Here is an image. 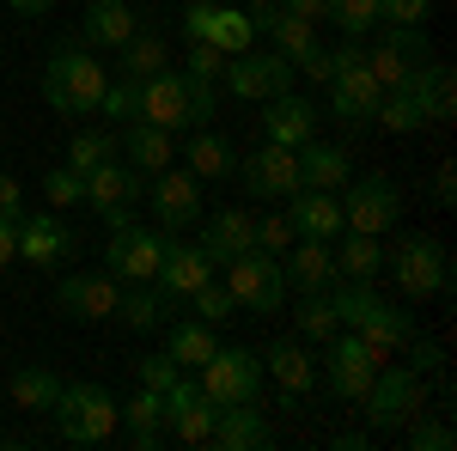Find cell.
Listing matches in <instances>:
<instances>
[{"mask_svg":"<svg viewBox=\"0 0 457 451\" xmlns=\"http://www.w3.org/2000/svg\"><path fill=\"white\" fill-rule=\"evenodd\" d=\"M329 299H336V323H342V330H353L360 342L372 347V360H396L403 347L415 342V323H409V312H396L390 299H378V287H372V280L329 287Z\"/></svg>","mask_w":457,"mask_h":451,"instance_id":"1","label":"cell"},{"mask_svg":"<svg viewBox=\"0 0 457 451\" xmlns=\"http://www.w3.org/2000/svg\"><path fill=\"white\" fill-rule=\"evenodd\" d=\"M213 116V86L189 79L183 68H159L141 79V110L135 122H153L165 135H189V129H208Z\"/></svg>","mask_w":457,"mask_h":451,"instance_id":"2","label":"cell"},{"mask_svg":"<svg viewBox=\"0 0 457 451\" xmlns=\"http://www.w3.org/2000/svg\"><path fill=\"white\" fill-rule=\"evenodd\" d=\"M104 86H110V68L92 49H79V43L55 49L49 68H43V98H49V110H62V116H92L98 98H104Z\"/></svg>","mask_w":457,"mask_h":451,"instance_id":"3","label":"cell"},{"mask_svg":"<svg viewBox=\"0 0 457 451\" xmlns=\"http://www.w3.org/2000/svg\"><path fill=\"white\" fill-rule=\"evenodd\" d=\"M49 415H55L68 446H110L116 427H122V403L110 397L104 384H62Z\"/></svg>","mask_w":457,"mask_h":451,"instance_id":"4","label":"cell"},{"mask_svg":"<svg viewBox=\"0 0 457 451\" xmlns=\"http://www.w3.org/2000/svg\"><path fill=\"white\" fill-rule=\"evenodd\" d=\"M329 62H336V73H329V116H336V122H348V129H366V122L378 116L385 86H378L372 68H366L360 37H348L342 49H329Z\"/></svg>","mask_w":457,"mask_h":451,"instance_id":"5","label":"cell"},{"mask_svg":"<svg viewBox=\"0 0 457 451\" xmlns=\"http://www.w3.org/2000/svg\"><path fill=\"white\" fill-rule=\"evenodd\" d=\"M385 269L403 287V299H439L452 287V256H445V244L427 238V232H403L396 250L385 256Z\"/></svg>","mask_w":457,"mask_h":451,"instance_id":"6","label":"cell"},{"mask_svg":"<svg viewBox=\"0 0 457 451\" xmlns=\"http://www.w3.org/2000/svg\"><path fill=\"white\" fill-rule=\"evenodd\" d=\"M360 403H366V421H372V433H396V427H403L409 415H421V409H427L421 372H415V366H378Z\"/></svg>","mask_w":457,"mask_h":451,"instance_id":"7","label":"cell"},{"mask_svg":"<svg viewBox=\"0 0 457 451\" xmlns=\"http://www.w3.org/2000/svg\"><path fill=\"white\" fill-rule=\"evenodd\" d=\"M226 287H232V299H238V312H281L287 269H281L275 250H256V244H250L245 256L226 263Z\"/></svg>","mask_w":457,"mask_h":451,"instance_id":"8","label":"cell"},{"mask_svg":"<svg viewBox=\"0 0 457 451\" xmlns=\"http://www.w3.org/2000/svg\"><path fill=\"white\" fill-rule=\"evenodd\" d=\"M348 196H342V232H390L396 220H403V196H396V183L385 171H366V177H348L342 183Z\"/></svg>","mask_w":457,"mask_h":451,"instance_id":"9","label":"cell"},{"mask_svg":"<svg viewBox=\"0 0 457 451\" xmlns=\"http://www.w3.org/2000/svg\"><path fill=\"white\" fill-rule=\"evenodd\" d=\"M141 196H146V177L135 171L122 153L86 171V208L98 213L104 226H129V213H135V202H141Z\"/></svg>","mask_w":457,"mask_h":451,"instance_id":"10","label":"cell"},{"mask_svg":"<svg viewBox=\"0 0 457 451\" xmlns=\"http://www.w3.org/2000/svg\"><path fill=\"white\" fill-rule=\"evenodd\" d=\"M195 372H202L195 384L213 403H256L262 397V354H250V347H213Z\"/></svg>","mask_w":457,"mask_h":451,"instance_id":"11","label":"cell"},{"mask_svg":"<svg viewBox=\"0 0 457 451\" xmlns=\"http://www.w3.org/2000/svg\"><path fill=\"white\" fill-rule=\"evenodd\" d=\"M378 366H385V360H372V347L360 342L353 330H336V336L323 342V366H317V379L329 384V390H336L342 403H360Z\"/></svg>","mask_w":457,"mask_h":451,"instance_id":"12","label":"cell"},{"mask_svg":"<svg viewBox=\"0 0 457 451\" xmlns=\"http://www.w3.org/2000/svg\"><path fill=\"white\" fill-rule=\"evenodd\" d=\"M433 62V49H427V25H390L378 43H372V55H366V68H372V79L378 86H409L415 73Z\"/></svg>","mask_w":457,"mask_h":451,"instance_id":"13","label":"cell"},{"mask_svg":"<svg viewBox=\"0 0 457 451\" xmlns=\"http://www.w3.org/2000/svg\"><path fill=\"white\" fill-rule=\"evenodd\" d=\"M226 92L232 98H250V104H262V98H275V92H287L293 86V62L287 55H275V49H238V55H226Z\"/></svg>","mask_w":457,"mask_h":451,"instance_id":"14","label":"cell"},{"mask_svg":"<svg viewBox=\"0 0 457 451\" xmlns=\"http://www.w3.org/2000/svg\"><path fill=\"white\" fill-rule=\"evenodd\" d=\"M183 37H189V43H213V49H226V55H238V49L256 43V25H250L245 6L195 0V6H183Z\"/></svg>","mask_w":457,"mask_h":451,"instance_id":"15","label":"cell"},{"mask_svg":"<svg viewBox=\"0 0 457 451\" xmlns=\"http://www.w3.org/2000/svg\"><path fill=\"white\" fill-rule=\"evenodd\" d=\"M213 415H220V403H213L189 372H177L171 390H165V427H171L165 439H177V446H208Z\"/></svg>","mask_w":457,"mask_h":451,"instance_id":"16","label":"cell"},{"mask_svg":"<svg viewBox=\"0 0 457 451\" xmlns=\"http://www.w3.org/2000/svg\"><path fill=\"white\" fill-rule=\"evenodd\" d=\"M159 256H165V232H153V226H110L104 269L122 280V287H129V280H153L159 275Z\"/></svg>","mask_w":457,"mask_h":451,"instance_id":"17","label":"cell"},{"mask_svg":"<svg viewBox=\"0 0 457 451\" xmlns=\"http://www.w3.org/2000/svg\"><path fill=\"white\" fill-rule=\"evenodd\" d=\"M238 183H245L256 202H287V196L305 189L299 153H293V146H262L256 159H238Z\"/></svg>","mask_w":457,"mask_h":451,"instance_id":"18","label":"cell"},{"mask_svg":"<svg viewBox=\"0 0 457 451\" xmlns=\"http://www.w3.org/2000/svg\"><path fill=\"white\" fill-rule=\"evenodd\" d=\"M55 305H62L68 317H79V323H104V317H116V305H122V280L110 275V269L68 275L62 287H55Z\"/></svg>","mask_w":457,"mask_h":451,"instance_id":"19","label":"cell"},{"mask_svg":"<svg viewBox=\"0 0 457 451\" xmlns=\"http://www.w3.org/2000/svg\"><path fill=\"white\" fill-rule=\"evenodd\" d=\"M73 250H79V238H73V226L55 208L19 220V256L31 269H62V263H73Z\"/></svg>","mask_w":457,"mask_h":451,"instance_id":"20","label":"cell"},{"mask_svg":"<svg viewBox=\"0 0 457 451\" xmlns=\"http://www.w3.org/2000/svg\"><path fill=\"white\" fill-rule=\"evenodd\" d=\"M146 196H153V208L165 220V232H183V226L202 220V177L183 171V165H165L159 177H146Z\"/></svg>","mask_w":457,"mask_h":451,"instance_id":"21","label":"cell"},{"mask_svg":"<svg viewBox=\"0 0 457 451\" xmlns=\"http://www.w3.org/2000/svg\"><path fill=\"white\" fill-rule=\"evenodd\" d=\"M202 280H213V263L202 244L177 238V232H165V256H159V275H153V287L165 293V299H189Z\"/></svg>","mask_w":457,"mask_h":451,"instance_id":"22","label":"cell"},{"mask_svg":"<svg viewBox=\"0 0 457 451\" xmlns=\"http://www.w3.org/2000/svg\"><path fill=\"white\" fill-rule=\"evenodd\" d=\"M262 135H269V146H305V140H317V104L312 98H299L293 86L287 92H275V98H262Z\"/></svg>","mask_w":457,"mask_h":451,"instance_id":"23","label":"cell"},{"mask_svg":"<svg viewBox=\"0 0 457 451\" xmlns=\"http://www.w3.org/2000/svg\"><path fill=\"white\" fill-rule=\"evenodd\" d=\"M208 446L213 451H262V446H275V427H269V415L256 403H220Z\"/></svg>","mask_w":457,"mask_h":451,"instance_id":"24","label":"cell"},{"mask_svg":"<svg viewBox=\"0 0 457 451\" xmlns=\"http://www.w3.org/2000/svg\"><path fill=\"white\" fill-rule=\"evenodd\" d=\"M287 269V287H299V293H329L336 287V250L329 238H293L281 256Z\"/></svg>","mask_w":457,"mask_h":451,"instance_id":"25","label":"cell"},{"mask_svg":"<svg viewBox=\"0 0 457 451\" xmlns=\"http://www.w3.org/2000/svg\"><path fill=\"white\" fill-rule=\"evenodd\" d=\"M116 153L141 177H159L165 165H177V135L153 129V122H122V129H116Z\"/></svg>","mask_w":457,"mask_h":451,"instance_id":"26","label":"cell"},{"mask_svg":"<svg viewBox=\"0 0 457 451\" xmlns=\"http://www.w3.org/2000/svg\"><path fill=\"white\" fill-rule=\"evenodd\" d=\"M202 250H208V263H232V256H245L250 244H256V213L245 208H220V213H202Z\"/></svg>","mask_w":457,"mask_h":451,"instance_id":"27","label":"cell"},{"mask_svg":"<svg viewBox=\"0 0 457 451\" xmlns=\"http://www.w3.org/2000/svg\"><path fill=\"white\" fill-rule=\"evenodd\" d=\"M135 31H141V13L129 0H92L79 13V43H92V49H122Z\"/></svg>","mask_w":457,"mask_h":451,"instance_id":"28","label":"cell"},{"mask_svg":"<svg viewBox=\"0 0 457 451\" xmlns=\"http://www.w3.org/2000/svg\"><path fill=\"white\" fill-rule=\"evenodd\" d=\"M287 220H293V232L299 238H342V196L336 189H299V196H287Z\"/></svg>","mask_w":457,"mask_h":451,"instance_id":"29","label":"cell"},{"mask_svg":"<svg viewBox=\"0 0 457 451\" xmlns=\"http://www.w3.org/2000/svg\"><path fill=\"white\" fill-rule=\"evenodd\" d=\"M262 379H275L287 397H305L317 384V360L305 354V342H269L262 347Z\"/></svg>","mask_w":457,"mask_h":451,"instance_id":"30","label":"cell"},{"mask_svg":"<svg viewBox=\"0 0 457 451\" xmlns=\"http://www.w3.org/2000/svg\"><path fill=\"white\" fill-rule=\"evenodd\" d=\"M183 171H195L202 183H226V177H238V153H232V140H220L213 129H189Z\"/></svg>","mask_w":457,"mask_h":451,"instance_id":"31","label":"cell"},{"mask_svg":"<svg viewBox=\"0 0 457 451\" xmlns=\"http://www.w3.org/2000/svg\"><path fill=\"white\" fill-rule=\"evenodd\" d=\"M329 250H336V275L342 280H378L385 275V244L372 238V232H342Z\"/></svg>","mask_w":457,"mask_h":451,"instance_id":"32","label":"cell"},{"mask_svg":"<svg viewBox=\"0 0 457 451\" xmlns=\"http://www.w3.org/2000/svg\"><path fill=\"white\" fill-rule=\"evenodd\" d=\"M299 177H305V189H342L353 177V159L342 146H323V140H305L299 146Z\"/></svg>","mask_w":457,"mask_h":451,"instance_id":"33","label":"cell"},{"mask_svg":"<svg viewBox=\"0 0 457 451\" xmlns=\"http://www.w3.org/2000/svg\"><path fill=\"white\" fill-rule=\"evenodd\" d=\"M213 347H220V336H213V323H202V317H177V323H165V354H171L183 372H195Z\"/></svg>","mask_w":457,"mask_h":451,"instance_id":"34","label":"cell"},{"mask_svg":"<svg viewBox=\"0 0 457 451\" xmlns=\"http://www.w3.org/2000/svg\"><path fill=\"white\" fill-rule=\"evenodd\" d=\"M122 415H129V439H135V451H159L165 446V397L159 390H135L129 403H122Z\"/></svg>","mask_w":457,"mask_h":451,"instance_id":"35","label":"cell"},{"mask_svg":"<svg viewBox=\"0 0 457 451\" xmlns=\"http://www.w3.org/2000/svg\"><path fill=\"white\" fill-rule=\"evenodd\" d=\"M372 122H378L385 135H421L433 116H427V104H421L415 86H390L385 98H378V116H372Z\"/></svg>","mask_w":457,"mask_h":451,"instance_id":"36","label":"cell"},{"mask_svg":"<svg viewBox=\"0 0 457 451\" xmlns=\"http://www.w3.org/2000/svg\"><path fill=\"white\" fill-rule=\"evenodd\" d=\"M165 305H171V299H165L153 280H129V287H122L116 317H122L129 330H141V336H146V330H159V323H165Z\"/></svg>","mask_w":457,"mask_h":451,"instance_id":"37","label":"cell"},{"mask_svg":"<svg viewBox=\"0 0 457 451\" xmlns=\"http://www.w3.org/2000/svg\"><path fill=\"white\" fill-rule=\"evenodd\" d=\"M116 55H122L116 68L129 73V79H146V73L171 68V43H165V37H159V31H146V25H141V31H135V37H129V43H122Z\"/></svg>","mask_w":457,"mask_h":451,"instance_id":"38","label":"cell"},{"mask_svg":"<svg viewBox=\"0 0 457 451\" xmlns=\"http://www.w3.org/2000/svg\"><path fill=\"white\" fill-rule=\"evenodd\" d=\"M12 409H31V415H49L55 409V397H62V379L55 372H43V366H25V372H12Z\"/></svg>","mask_w":457,"mask_h":451,"instance_id":"39","label":"cell"},{"mask_svg":"<svg viewBox=\"0 0 457 451\" xmlns=\"http://www.w3.org/2000/svg\"><path fill=\"white\" fill-rule=\"evenodd\" d=\"M409 86L421 92V104H427V116H433V122H445V116H452V68H445V62H427Z\"/></svg>","mask_w":457,"mask_h":451,"instance_id":"40","label":"cell"},{"mask_svg":"<svg viewBox=\"0 0 457 451\" xmlns=\"http://www.w3.org/2000/svg\"><path fill=\"white\" fill-rule=\"evenodd\" d=\"M104 159H116V129H79L68 140V165L79 177L92 171V165H104Z\"/></svg>","mask_w":457,"mask_h":451,"instance_id":"41","label":"cell"},{"mask_svg":"<svg viewBox=\"0 0 457 451\" xmlns=\"http://www.w3.org/2000/svg\"><path fill=\"white\" fill-rule=\"evenodd\" d=\"M135 110H141V79L116 73L104 86V98H98V116H104L110 129H122V122H135Z\"/></svg>","mask_w":457,"mask_h":451,"instance_id":"42","label":"cell"},{"mask_svg":"<svg viewBox=\"0 0 457 451\" xmlns=\"http://www.w3.org/2000/svg\"><path fill=\"white\" fill-rule=\"evenodd\" d=\"M43 202L55 213H73L86 202V177L73 171V165H49V171H43Z\"/></svg>","mask_w":457,"mask_h":451,"instance_id":"43","label":"cell"},{"mask_svg":"<svg viewBox=\"0 0 457 451\" xmlns=\"http://www.w3.org/2000/svg\"><path fill=\"white\" fill-rule=\"evenodd\" d=\"M299 336H305V342H329V336H336V330H342V323H336V299H329V293H305V305H299Z\"/></svg>","mask_w":457,"mask_h":451,"instance_id":"44","label":"cell"},{"mask_svg":"<svg viewBox=\"0 0 457 451\" xmlns=\"http://www.w3.org/2000/svg\"><path fill=\"white\" fill-rule=\"evenodd\" d=\"M385 19L378 0H329V25H342V37H366Z\"/></svg>","mask_w":457,"mask_h":451,"instance_id":"45","label":"cell"},{"mask_svg":"<svg viewBox=\"0 0 457 451\" xmlns=\"http://www.w3.org/2000/svg\"><path fill=\"white\" fill-rule=\"evenodd\" d=\"M189 305H195L202 323H226V317L238 312V299H232V287H226V280H202V287L189 293Z\"/></svg>","mask_w":457,"mask_h":451,"instance_id":"46","label":"cell"},{"mask_svg":"<svg viewBox=\"0 0 457 451\" xmlns=\"http://www.w3.org/2000/svg\"><path fill=\"white\" fill-rule=\"evenodd\" d=\"M409 427V451H452L457 446V433L445 427V421H427V415H409L403 421Z\"/></svg>","mask_w":457,"mask_h":451,"instance_id":"47","label":"cell"},{"mask_svg":"<svg viewBox=\"0 0 457 451\" xmlns=\"http://www.w3.org/2000/svg\"><path fill=\"white\" fill-rule=\"evenodd\" d=\"M183 73H189V79H202V86H220V73H226V49H213V43H189Z\"/></svg>","mask_w":457,"mask_h":451,"instance_id":"48","label":"cell"},{"mask_svg":"<svg viewBox=\"0 0 457 451\" xmlns=\"http://www.w3.org/2000/svg\"><path fill=\"white\" fill-rule=\"evenodd\" d=\"M299 238L293 232V220L287 213H256V250H275V256H287V244Z\"/></svg>","mask_w":457,"mask_h":451,"instance_id":"49","label":"cell"},{"mask_svg":"<svg viewBox=\"0 0 457 451\" xmlns=\"http://www.w3.org/2000/svg\"><path fill=\"white\" fill-rule=\"evenodd\" d=\"M177 372H183V366H177L171 354H141V384H146V390H159V397H165Z\"/></svg>","mask_w":457,"mask_h":451,"instance_id":"50","label":"cell"},{"mask_svg":"<svg viewBox=\"0 0 457 451\" xmlns=\"http://www.w3.org/2000/svg\"><path fill=\"white\" fill-rule=\"evenodd\" d=\"M385 6V25H427L433 0H378Z\"/></svg>","mask_w":457,"mask_h":451,"instance_id":"51","label":"cell"},{"mask_svg":"<svg viewBox=\"0 0 457 451\" xmlns=\"http://www.w3.org/2000/svg\"><path fill=\"white\" fill-rule=\"evenodd\" d=\"M0 213H12V220L31 213V202H25V189H19V177H12V171H0Z\"/></svg>","mask_w":457,"mask_h":451,"instance_id":"52","label":"cell"},{"mask_svg":"<svg viewBox=\"0 0 457 451\" xmlns=\"http://www.w3.org/2000/svg\"><path fill=\"white\" fill-rule=\"evenodd\" d=\"M433 202H439V208H452V202H457V165H452V159L433 171Z\"/></svg>","mask_w":457,"mask_h":451,"instance_id":"53","label":"cell"},{"mask_svg":"<svg viewBox=\"0 0 457 451\" xmlns=\"http://www.w3.org/2000/svg\"><path fill=\"white\" fill-rule=\"evenodd\" d=\"M12 263H19V220L0 213V269H12Z\"/></svg>","mask_w":457,"mask_h":451,"instance_id":"54","label":"cell"},{"mask_svg":"<svg viewBox=\"0 0 457 451\" xmlns=\"http://www.w3.org/2000/svg\"><path fill=\"white\" fill-rule=\"evenodd\" d=\"M293 19H305V25H323L329 19V0H281Z\"/></svg>","mask_w":457,"mask_h":451,"instance_id":"55","label":"cell"},{"mask_svg":"<svg viewBox=\"0 0 457 451\" xmlns=\"http://www.w3.org/2000/svg\"><path fill=\"white\" fill-rule=\"evenodd\" d=\"M409 347H415V372H439V360H445L439 342H409Z\"/></svg>","mask_w":457,"mask_h":451,"instance_id":"56","label":"cell"},{"mask_svg":"<svg viewBox=\"0 0 457 451\" xmlns=\"http://www.w3.org/2000/svg\"><path fill=\"white\" fill-rule=\"evenodd\" d=\"M329 446H336V451H366V446H372V427H366V433H336Z\"/></svg>","mask_w":457,"mask_h":451,"instance_id":"57","label":"cell"},{"mask_svg":"<svg viewBox=\"0 0 457 451\" xmlns=\"http://www.w3.org/2000/svg\"><path fill=\"white\" fill-rule=\"evenodd\" d=\"M6 6H12V13H25V19H43L55 0H6Z\"/></svg>","mask_w":457,"mask_h":451,"instance_id":"58","label":"cell"},{"mask_svg":"<svg viewBox=\"0 0 457 451\" xmlns=\"http://www.w3.org/2000/svg\"><path fill=\"white\" fill-rule=\"evenodd\" d=\"M245 6H262V0H245Z\"/></svg>","mask_w":457,"mask_h":451,"instance_id":"59","label":"cell"}]
</instances>
